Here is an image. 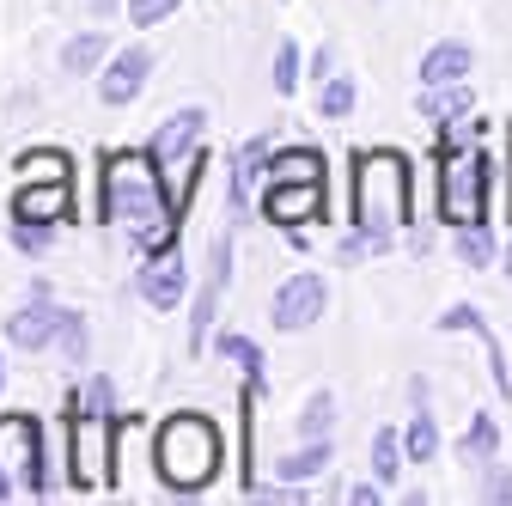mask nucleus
<instances>
[{
	"label": "nucleus",
	"instance_id": "24",
	"mask_svg": "<svg viewBox=\"0 0 512 506\" xmlns=\"http://www.w3.org/2000/svg\"><path fill=\"white\" fill-rule=\"evenodd\" d=\"M458 452H464L470 464H494V458H500V421H494V415H470Z\"/></svg>",
	"mask_w": 512,
	"mask_h": 506
},
{
	"label": "nucleus",
	"instance_id": "9",
	"mask_svg": "<svg viewBox=\"0 0 512 506\" xmlns=\"http://www.w3.org/2000/svg\"><path fill=\"white\" fill-rule=\"evenodd\" d=\"M226 281H232V238L220 232V238H214V250H208V281H202L196 305H189V354H202V348L214 342V311H220Z\"/></svg>",
	"mask_w": 512,
	"mask_h": 506
},
{
	"label": "nucleus",
	"instance_id": "37",
	"mask_svg": "<svg viewBox=\"0 0 512 506\" xmlns=\"http://www.w3.org/2000/svg\"><path fill=\"white\" fill-rule=\"evenodd\" d=\"M506 196H512V189H506Z\"/></svg>",
	"mask_w": 512,
	"mask_h": 506
},
{
	"label": "nucleus",
	"instance_id": "28",
	"mask_svg": "<svg viewBox=\"0 0 512 506\" xmlns=\"http://www.w3.org/2000/svg\"><path fill=\"white\" fill-rule=\"evenodd\" d=\"M299 74H305L299 43H281V49H275V74H269V80H275V92H281V98H293V92H299Z\"/></svg>",
	"mask_w": 512,
	"mask_h": 506
},
{
	"label": "nucleus",
	"instance_id": "36",
	"mask_svg": "<svg viewBox=\"0 0 512 506\" xmlns=\"http://www.w3.org/2000/svg\"><path fill=\"white\" fill-rule=\"evenodd\" d=\"M0 385H7V366H0Z\"/></svg>",
	"mask_w": 512,
	"mask_h": 506
},
{
	"label": "nucleus",
	"instance_id": "16",
	"mask_svg": "<svg viewBox=\"0 0 512 506\" xmlns=\"http://www.w3.org/2000/svg\"><path fill=\"white\" fill-rule=\"evenodd\" d=\"M476 68V55H470V43H458V37H445V43H433L427 55H421V68H415V80L421 86H452V80H464Z\"/></svg>",
	"mask_w": 512,
	"mask_h": 506
},
{
	"label": "nucleus",
	"instance_id": "2",
	"mask_svg": "<svg viewBox=\"0 0 512 506\" xmlns=\"http://www.w3.org/2000/svg\"><path fill=\"white\" fill-rule=\"evenodd\" d=\"M220 464H226V439H220V427L208 415L177 409V415L159 421V433H153V470H159V482L171 494H202L220 476Z\"/></svg>",
	"mask_w": 512,
	"mask_h": 506
},
{
	"label": "nucleus",
	"instance_id": "21",
	"mask_svg": "<svg viewBox=\"0 0 512 506\" xmlns=\"http://www.w3.org/2000/svg\"><path fill=\"white\" fill-rule=\"evenodd\" d=\"M403 452H409V464H433L439 458V421H433L427 403H415V415L403 427Z\"/></svg>",
	"mask_w": 512,
	"mask_h": 506
},
{
	"label": "nucleus",
	"instance_id": "11",
	"mask_svg": "<svg viewBox=\"0 0 512 506\" xmlns=\"http://www.w3.org/2000/svg\"><path fill=\"white\" fill-rule=\"evenodd\" d=\"M74 214V177H31L13 189V220H31V226H55Z\"/></svg>",
	"mask_w": 512,
	"mask_h": 506
},
{
	"label": "nucleus",
	"instance_id": "19",
	"mask_svg": "<svg viewBox=\"0 0 512 506\" xmlns=\"http://www.w3.org/2000/svg\"><path fill=\"white\" fill-rule=\"evenodd\" d=\"M330 458H336V446H330V433H324V439H305L299 452L275 458V476H281V482H311V476H324V470H330Z\"/></svg>",
	"mask_w": 512,
	"mask_h": 506
},
{
	"label": "nucleus",
	"instance_id": "27",
	"mask_svg": "<svg viewBox=\"0 0 512 506\" xmlns=\"http://www.w3.org/2000/svg\"><path fill=\"white\" fill-rule=\"evenodd\" d=\"M330 427H336V397H330V391H317V397L299 409V433H305V439H324Z\"/></svg>",
	"mask_w": 512,
	"mask_h": 506
},
{
	"label": "nucleus",
	"instance_id": "7",
	"mask_svg": "<svg viewBox=\"0 0 512 506\" xmlns=\"http://www.w3.org/2000/svg\"><path fill=\"white\" fill-rule=\"evenodd\" d=\"M324 305H330V281H324V275H287V281L275 287L269 318H275L281 336H299V330H311L317 318H324Z\"/></svg>",
	"mask_w": 512,
	"mask_h": 506
},
{
	"label": "nucleus",
	"instance_id": "30",
	"mask_svg": "<svg viewBox=\"0 0 512 506\" xmlns=\"http://www.w3.org/2000/svg\"><path fill=\"white\" fill-rule=\"evenodd\" d=\"M177 7H183V0H128V19H135L141 31H153V25H165Z\"/></svg>",
	"mask_w": 512,
	"mask_h": 506
},
{
	"label": "nucleus",
	"instance_id": "22",
	"mask_svg": "<svg viewBox=\"0 0 512 506\" xmlns=\"http://www.w3.org/2000/svg\"><path fill=\"white\" fill-rule=\"evenodd\" d=\"M452 250H458L464 269H488V263H494V232H488V220L452 226Z\"/></svg>",
	"mask_w": 512,
	"mask_h": 506
},
{
	"label": "nucleus",
	"instance_id": "34",
	"mask_svg": "<svg viewBox=\"0 0 512 506\" xmlns=\"http://www.w3.org/2000/svg\"><path fill=\"white\" fill-rule=\"evenodd\" d=\"M92 13H98V19H110V13H116V0H92Z\"/></svg>",
	"mask_w": 512,
	"mask_h": 506
},
{
	"label": "nucleus",
	"instance_id": "14",
	"mask_svg": "<svg viewBox=\"0 0 512 506\" xmlns=\"http://www.w3.org/2000/svg\"><path fill=\"white\" fill-rule=\"evenodd\" d=\"M445 336H458V330H470V336H482V348H488V366H494V391L500 397H512V372H506V354H500V336L488 330V318H482V311L476 305H452V311H445V318H433Z\"/></svg>",
	"mask_w": 512,
	"mask_h": 506
},
{
	"label": "nucleus",
	"instance_id": "17",
	"mask_svg": "<svg viewBox=\"0 0 512 506\" xmlns=\"http://www.w3.org/2000/svg\"><path fill=\"white\" fill-rule=\"evenodd\" d=\"M415 110H421L427 122H458V116H470V110H476V92H470V80H452V86H421Z\"/></svg>",
	"mask_w": 512,
	"mask_h": 506
},
{
	"label": "nucleus",
	"instance_id": "20",
	"mask_svg": "<svg viewBox=\"0 0 512 506\" xmlns=\"http://www.w3.org/2000/svg\"><path fill=\"white\" fill-rule=\"evenodd\" d=\"M104 61H110V37L104 31H80V37L61 43V68L68 74H98Z\"/></svg>",
	"mask_w": 512,
	"mask_h": 506
},
{
	"label": "nucleus",
	"instance_id": "6",
	"mask_svg": "<svg viewBox=\"0 0 512 506\" xmlns=\"http://www.w3.org/2000/svg\"><path fill=\"white\" fill-rule=\"evenodd\" d=\"M488 183H494V159L488 153L439 147V220L445 226L488 220Z\"/></svg>",
	"mask_w": 512,
	"mask_h": 506
},
{
	"label": "nucleus",
	"instance_id": "1",
	"mask_svg": "<svg viewBox=\"0 0 512 506\" xmlns=\"http://www.w3.org/2000/svg\"><path fill=\"white\" fill-rule=\"evenodd\" d=\"M104 220H116L147 257L177 244L183 208H177L171 177L159 171L153 153H110L104 159Z\"/></svg>",
	"mask_w": 512,
	"mask_h": 506
},
{
	"label": "nucleus",
	"instance_id": "23",
	"mask_svg": "<svg viewBox=\"0 0 512 506\" xmlns=\"http://www.w3.org/2000/svg\"><path fill=\"white\" fill-rule=\"evenodd\" d=\"M403 464H409V452H403V433L397 427H378L372 433V476L391 488L397 476H403Z\"/></svg>",
	"mask_w": 512,
	"mask_h": 506
},
{
	"label": "nucleus",
	"instance_id": "26",
	"mask_svg": "<svg viewBox=\"0 0 512 506\" xmlns=\"http://www.w3.org/2000/svg\"><path fill=\"white\" fill-rule=\"evenodd\" d=\"M31 177H74V159L55 153V147H37V153H19V183Z\"/></svg>",
	"mask_w": 512,
	"mask_h": 506
},
{
	"label": "nucleus",
	"instance_id": "4",
	"mask_svg": "<svg viewBox=\"0 0 512 506\" xmlns=\"http://www.w3.org/2000/svg\"><path fill=\"white\" fill-rule=\"evenodd\" d=\"M409 220V159L397 147H360L354 153V232L391 244V232Z\"/></svg>",
	"mask_w": 512,
	"mask_h": 506
},
{
	"label": "nucleus",
	"instance_id": "3",
	"mask_svg": "<svg viewBox=\"0 0 512 506\" xmlns=\"http://www.w3.org/2000/svg\"><path fill=\"white\" fill-rule=\"evenodd\" d=\"M61 421H68V476L74 488H98L110 470V446L128 415H116V391L110 378H92L86 391H68V403H61Z\"/></svg>",
	"mask_w": 512,
	"mask_h": 506
},
{
	"label": "nucleus",
	"instance_id": "18",
	"mask_svg": "<svg viewBox=\"0 0 512 506\" xmlns=\"http://www.w3.org/2000/svg\"><path fill=\"white\" fill-rule=\"evenodd\" d=\"M220 360H232V366H244V385L256 391V397H263L269 391V360H263V348H256L250 336H238V330H220Z\"/></svg>",
	"mask_w": 512,
	"mask_h": 506
},
{
	"label": "nucleus",
	"instance_id": "15",
	"mask_svg": "<svg viewBox=\"0 0 512 506\" xmlns=\"http://www.w3.org/2000/svg\"><path fill=\"white\" fill-rule=\"evenodd\" d=\"M269 159H275V141H269V135H250V141L238 147V159H232V214L250 208V189L269 177Z\"/></svg>",
	"mask_w": 512,
	"mask_h": 506
},
{
	"label": "nucleus",
	"instance_id": "33",
	"mask_svg": "<svg viewBox=\"0 0 512 506\" xmlns=\"http://www.w3.org/2000/svg\"><path fill=\"white\" fill-rule=\"evenodd\" d=\"M488 500L512 506V470H488Z\"/></svg>",
	"mask_w": 512,
	"mask_h": 506
},
{
	"label": "nucleus",
	"instance_id": "10",
	"mask_svg": "<svg viewBox=\"0 0 512 506\" xmlns=\"http://www.w3.org/2000/svg\"><path fill=\"white\" fill-rule=\"evenodd\" d=\"M61 330H68V305H55L49 287H31V299L7 318V342L13 348H55Z\"/></svg>",
	"mask_w": 512,
	"mask_h": 506
},
{
	"label": "nucleus",
	"instance_id": "32",
	"mask_svg": "<svg viewBox=\"0 0 512 506\" xmlns=\"http://www.w3.org/2000/svg\"><path fill=\"white\" fill-rule=\"evenodd\" d=\"M348 500H354V506H378V500H384V482H378V476H372V482H354Z\"/></svg>",
	"mask_w": 512,
	"mask_h": 506
},
{
	"label": "nucleus",
	"instance_id": "8",
	"mask_svg": "<svg viewBox=\"0 0 512 506\" xmlns=\"http://www.w3.org/2000/svg\"><path fill=\"white\" fill-rule=\"evenodd\" d=\"M263 220L299 232L305 220H324V177H287V183H263Z\"/></svg>",
	"mask_w": 512,
	"mask_h": 506
},
{
	"label": "nucleus",
	"instance_id": "12",
	"mask_svg": "<svg viewBox=\"0 0 512 506\" xmlns=\"http://www.w3.org/2000/svg\"><path fill=\"white\" fill-rule=\"evenodd\" d=\"M147 74H153V49H141V43H128L122 55H110V61H104V74H98V98H104L110 110H122V104H135V98L147 92Z\"/></svg>",
	"mask_w": 512,
	"mask_h": 506
},
{
	"label": "nucleus",
	"instance_id": "5",
	"mask_svg": "<svg viewBox=\"0 0 512 506\" xmlns=\"http://www.w3.org/2000/svg\"><path fill=\"white\" fill-rule=\"evenodd\" d=\"M49 482V452H43V427L37 415H0V500L31 494L43 500Z\"/></svg>",
	"mask_w": 512,
	"mask_h": 506
},
{
	"label": "nucleus",
	"instance_id": "29",
	"mask_svg": "<svg viewBox=\"0 0 512 506\" xmlns=\"http://www.w3.org/2000/svg\"><path fill=\"white\" fill-rule=\"evenodd\" d=\"M61 354H68L74 366H86V354H92V336H86V318L80 311H68V330H61V342H55Z\"/></svg>",
	"mask_w": 512,
	"mask_h": 506
},
{
	"label": "nucleus",
	"instance_id": "31",
	"mask_svg": "<svg viewBox=\"0 0 512 506\" xmlns=\"http://www.w3.org/2000/svg\"><path fill=\"white\" fill-rule=\"evenodd\" d=\"M49 232H55V226H31V220H13V244L25 250V257H37V250L49 244Z\"/></svg>",
	"mask_w": 512,
	"mask_h": 506
},
{
	"label": "nucleus",
	"instance_id": "25",
	"mask_svg": "<svg viewBox=\"0 0 512 506\" xmlns=\"http://www.w3.org/2000/svg\"><path fill=\"white\" fill-rule=\"evenodd\" d=\"M354 98H360V92H354V80H348V74H330V80H324V92H317V116H324V122H342V116L354 110Z\"/></svg>",
	"mask_w": 512,
	"mask_h": 506
},
{
	"label": "nucleus",
	"instance_id": "13",
	"mask_svg": "<svg viewBox=\"0 0 512 506\" xmlns=\"http://www.w3.org/2000/svg\"><path fill=\"white\" fill-rule=\"evenodd\" d=\"M183 293H189V263H183V250H177V244H171V250H153L147 269H141V299L159 305V311H171V305H183Z\"/></svg>",
	"mask_w": 512,
	"mask_h": 506
},
{
	"label": "nucleus",
	"instance_id": "35",
	"mask_svg": "<svg viewBox=\"0 0 512 506\" xmlns=\"http://www.w3.org/2000/svg\"><path fill=\"white\" fill-rule=\"evenodd\" d=\"M506 275H512V244H506Z\"/></svg>",
	"mask_w": 512,
	"mask_h": 506
}]
</instances>
